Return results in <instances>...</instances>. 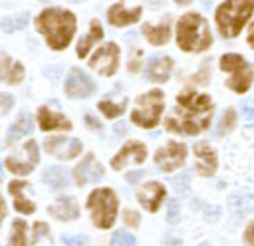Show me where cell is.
Masks as SVG:
<instances>
[{"label": "cell", "mask_w": 254, "mask_h": 246, "mask_svg": "<svg viewBox=\"0 0 254 246\" xmlns=\"http://www.w3.org/2000/svg\"><path fill=\"white\" fill-rule=\"evenodd\" d=\"M89 28H91L89 34L83 36V38L79 40V44H77V56H79V58H85L87 52H89V48H91L95 42H99V40L103 38V28H101V24H99L97 20H91V26H89Z\"/></svg>", "instance_id": "cell-25"}, {"label": "cell", "mask_w": 254, "mask_h": 246, "mask_svg": "<svg viewBox=\"0 0 254 246\" xmlns=\"http://www.w3.org/2000/svg\"><path fill=\"white\" fill-rule=\"evenodd\" d=\"M240 113H242V117H244L246 121H252V119H254V97L244 99V101L240 103Z\"/></svg>", "instance_id": "cell-35"}, {"label": "cell", "mask_w": 254, "mask_h": 246, "mask_svg": "<svg viewBox=\"0 0 254 246\" xmlns=\"http://www.w3.org/2000/svg\"><path fill=\"white\" fill-rule=\"evenodd\" d=\"M87 208L91 210V220L99 228H109L115 222L117 198L109 188H95L87 198Z\"/></svg>", "instance_id": "cell-5"}, {"label": "cell", "mask_w": 254, "mask_h": 246, "mask_svg": "<svg viewBox=\"0 0 254 246\" xmlns=\"http://www.w3.org/2000/svg\"><path fill=\"white\" fill-rule=\"evenodd\" d=\"M171 67H173V62L167 56H163V58H149L147 67H145V75H147L149 81L163 83V81L169 79Z\"/></svg>", "instance_id": "cell-18"}, {"label": "cell", "mask_w": 254, "mask_h": 246, "mask_svg": "<svg viewBox=\"0 0 254 246\" xmlns=\"http://www.w3.org/2000/svg\"><path fill=\"white\" fill-rule=\"evenodd\" d=\"M125 105H127V97L121 101V103H111V101H99V111L105 115V117H117L125 111Z\"/></svg>", "instance_id": "cell-30"}, {"label": "cell", "mask_w": 254, "mask_h": 246, "mask_svg": "<svg viewBox=\"0 0 254 246\" xmlns=\"http://www.w3.org/2000/svg\"><path fill=\"white\" fill-rule=\"evenodd\" d=\"M204 216H206L210 222H214V220L218 218V208H216V206H208V208L204 210Z\"/></svg>", "instance_id": "cell-40"}, {"label": "cell", "mask_w": 254, "mask_h": 246, "mask_svg": "<svg viewBox=\"0 0 254 246\" xmlns=\"http://www.w3.org/2000/svg\"><path fill=\"white\" fill-rule=\"evenodd\" d=\"M220 67L230 73V77L226 81V85L230 89H234L236 93L248 91V87L252 83V77H254V71L246 63V60L242 56H238V54H224L220 58Z\"/></svg>", "instance_id": "cell-6"}, {"label": "cell", "mask_w": 254, "mask_h": 246, "mask_svg": "<svg viewBox=\"0 0 254 246\" xmlns=\"http://www.w3.org/2000/svg\"><path fill=\"white\" fill-rule=\"evenodd\" d=\"M85 121L89 123V127H95V129H99V127H101V125H99V123H97V121H95L91 115H85Z\"/></svg>", "instance_id": "cell-42"}, {"label": "cell", "mask_w": 254, "mask_h": 246, "mask_svg": "<svg viewBox=\"0 0 254 246\" xmlns=\"http://www.w3.org/2000/svg\"><path fill=\"white\" fill-rule=\"evenodd\" d=\"M93 91H95L93 79H91L85 71L73 67V69L69 71L67 79H65V93H67L69 97H89Z\"/></svg>", "instance_id": "cell-12"}, {"label": "cell", "mask_w": 254, "mask_h": 246, "mask_svg": "<svg viewBox=\"0 0 254 246\" xmlns=\"http://www.w3.org/2000/svg\"><path fill=\"white\" fill-rule=\"evenodd\" d=\"M212 113V101L208 95H200L192 89H185L177 97V107L167 119V129L175 133L196 135L208 127Z\"/></svg>", "instance_id": "cell-1"}, {"label": "cell", "mask_w": 254, "mask_h": 246, "mask_svg": "<svg viewBox=\"0 0 254 246\" xmlns=\"http://www.w3.org/2000/svg\"><path fill=\"white\" fill-rule=\"evenodd\" d=\"M26 186H28V184L22 183V181H12V183L8 184V190H10V194L14 196V208L20 210V212H24V214H30V212L36 210V204L24 196V188H26Z\"/></svg>", "instance_id": "cell-22"}, {"label": "cell", "mask_w": 254, "mask_h": 246, "mask_svg": "<svg viewBox=\"0 0 254 246\" xmlns=\"http://www.w3.org/2000/svg\"><path fill=\"white\" fill-rule=\"evenodd\" d=\"M109 246H135V238H133V234H129L127 230H117V232L111 236Z\"/></svg>", "instance_id": "cell-33"}, {"label": "cell", "mask_w": 254, "mask_h": 246, "mask_svg": "<svg viewBox=\"0 0 254 246\" xmlns=\"http://www.w3.org/2000/svg\"><path fill=\"white\" fill-rule=\"evenodd\" d=\"M228 206L232 210L234 216L242 218V216H248L254 212V194L246 188H240V190H234L228 198Z\"/></svg>", "instance_id": "cell-16"}, {"label": "cell", "mask_w": 254, "mask_h": 246, "mask_svg": "<svg viewBox=\"0 0 254 246\" xmlns=\"http://www.w3.org/2000/svg\"><path fill=\"white\" fill-rule=\"evenodd\" d=\"M167 220L173 224V222H177L179 220V202L173 198L171 202H169V210H167Z\"/></svg>", "instance_id": "cell-36"}, {"label": "cell", "mask_w": 254, "mask_h": 246, "mask_svg": "<svg viewBox=\"0 0 254 246\" xmlns=\"http://www.w3.org/2000/svg\"><path fill=\"white\" fill-rule=\"evenodd\" d=\"M177 42L185 52H202L212 44V36L206 20L196 14H185L177 24Z\"/></svg>", "instance_id": "cell-3"}, {"label": "cell", "mask_w": 254, "mask_h": 246, "mask_svg": "<svg viewBox=\"0 0 254 246\" xmlns=\"http://www.w3.org/2000/svg\"><path fill=\"white\" fill-rule=\"evenodd\" d=\"M194 155H196V171L202 177H210L216 171V155L210 145L206 143H196L194 145Z\"/></svg>", "instance_id": "cell-17"}, {"label": "cell", "mask_w": 254, "mask_h": 246, "mask_svg": "<svg viewBox=\"0 0 254 246\" xmlns=\"http://www.w3.org/2000/svg\"><path fill=\"white\" fill-rule=\"evenodd\" d=\"M38 159H40V155H38V145H36L34 139H30L18 153L6 157L4 165H6L8 171H12V173H16V175H28V173L36 167Z\"/></svg>", "instance_id": "cell-8"}, {"label": "cell", "mask_w": 254, "mask_h": 246, "mask_svg": "<svg viewBox=\"0 0 254 246\" xmlns=\"http://www.w3.org/2000/svg\"><path fill=\"white\" fill-rule=\"evenodd\" d=\"M137 198H139V202L145 210L155 212L159 208V204L163 202V198H165V186L161 183H147L137 192Z\"/></svg>", "instance_id": "cell-15"}, {"label": "cell", "mask_w": 254, "mask_h": 246, "mask_svg": "<svg viewBox=\"0 0 254 246\" xmlns=\"http://www.w3.org/2000/svg\"><path fill=\"white\" fill-rule=\"evenodd\" d=\"M0 99H2V113L6 115V113L10 111V107H12V97H10L8 93H2Z\"/></svg>", "instance_id": "cell-38"}, {"label": "cell", "mask_w": 254, "mask_h": 246, "mask_svg": "<svg viewBox=\"0 0 254 246\" xmlns=\"http://www.w3.org/2000/svg\"><path fill=\"white\" fill-rule=\"evenodd\" d=\"M145 157H147V149H145V145L143 143H137V141H131V143H127L115 157H113V161H111V167L113 169H123L125 165H139V163H143L145 161Z\"/></svg>", "instance_id": "cell-14"}, {"label": "cell", "mask_w": 254, "mask_h": 246, "mask_svg": "<svg viewBox=\"0 0 254 246\" xmlns=\"http://www.w3.org/2000/svg\"><path fill=\"white\" fill-rule=\"evenodd\" d=\"M248 44H250V48L254 50V22H252V26H250V34H248Z\"/></svg>", "instance_id": "cell-43"}, {"label": "cell", "mask_w": 254, "mask_h": 246, "mask_svg": "<svg viewBox=\"0 0 254 246\" xmlns=\"http://www.w3.org/2000/svg\"><path fill=\"white\" fill-rule=\"evenodd\" d=\"M44 183H48L50 188L54 190H60V188H65L69 184V173L64 169V167H46L44 175H42Z\"/></svg>", "instance_id": "cell-23"}, {"label": "cell", "mask_w": 254, "mask_h": 246, "mask_svg": "<svg viewBox=\"0 0 254 246\" xmlns=\"http://www.w3.org/2000/svg\"><path fill=\"white\" fill-rule=\"evenodd\" d=\"M123 220H125L127 226H139V214L135 210H125Z\"/></svg>", "instance_id": "cell-37"}, {"label": "cell", "mask_w": 254, "mask_h": 246, "mask_svg": "<svg viewBox=\"0 0 254 246\" xmlns=\"http://www.w3.org/2000/svg\"><path fill=\"white\" fill-rule=\"evenodd\" d=\"M48 212H50L54 218H58V220H75V218L79 216V206H77L75 198H71V196H62V198H58V200L48 208Z\"/></svg>", "instance_id": "cell-19"}, {"label": "cell", "mask_w": 254, "mask_h": 246, "mask_svg": "<svg viewBox=\"0 0 254 246\" xmlns=\"http://www.w3.org/2000/svg\"><path fill=\"white\" fill-rule=\"evenodd\" d=\"M167 246H181V240H179V238H171V236H167Z\"/></svg>", "instance_id": "cell-44"}, {"label": "cell", "mask_w": 254, "mask_h": 246, "mask_svg": "<svg viewBox=\"0 0 254 246\" xmlns=\"http://www.w3.org/2000/svg\"><path fill=\"white\" fill-rule=\"evenodd\" d=\"M28 24V14L26 12H22V14H18V16H6V18H2V22H0V26H2V30L6 32V34H10V32H14V30H20V28H24Z\"/></svg>", "instance_id": "cell-28"}, {"label": "cell", "mask_w": 254, "mask_h": 246, "mask_svg": "<svg viewBox=\"0 0 254 246\" xmlns=\"http://www.w3.org/2000/svg\"><path fill=\"white\" fill-rule=\"evenodd\" d=\"M8 246H26V222L24 220H14Z\"/></svg>", "instance_id": "cell-29"}, {"label": "cell", "mask_w": 254, "mask_h": 246, "mask_svg": "<svg viewBox=\"0 0 254 246\" xmlns=\"http://www.w3.org/2000/svg\"><path fill=\"white\" fill-rule=\"evenodd\" d=\"M244 242L246 246H254V222L246 228V234H244Z\"/></svg>", "instance_id": "cell-39"}, {"label": "cell", "mask_w": 254, "mask_h": 246, "mask_svg": "<svg viewBox=\"0 0 254 246\" xmlns=\"http://www.w3.org/2000/svg\"><path fill=\"white\" fill-rule=\"evenodd\" d=\"M163 113V91L151 89L145 95L137 97V109L131 113V121L139 127H153L157 125L159 117Z\"/></svg>", "instance_id": "cell-7"}, {"label": "cell", "mask_w": 254, "mask_h": 246, "mask_svg": "<svg viewBox=\"0 0 254 246\" xmlns=\"http://www.w3.org/2000/svg\"><path fill=\"white\" fill-rule=\"evenodd\" d=\"M36 28L46 36L50 48L64 50L75 32V16L67 10L48 8L36 18Z\"/></svg>", "instance_id": "cell-2"}, {"label": "cell", "mask_w": 254, "mask_h": 246, "mask_svg": "<svg viewBox=\"0 0 254 246\" xmlns=\"http://www.w3.org/2000/svg\"><path fill=\"white\" fill-rule=\"evenodd\" d=\"M38 121H40V127H42L44 131H52V129H65V131H69V129H71V123H69L64 115L54 113V111L48 109V107H42V109H40Z\"/></svg>", "instance_id": "cell-21"}, {"label": "cell", "mask_w": 254, "mask_h": 246, "mask_svg": "<svg viewBox=\"0 0 254 246\" xmlns=\"http://www.w3.org/2000/svg\"><path fill=\"white\" fill-rule=\"evenodd\" d=\"M175 2H177V4H181V6H185V4H190L192 0H175Z\"/></svg>", "instance_id": "cell-45"}, {"label": "cell", "mask_w": 254, "mask_h": 246, "mask_svg": "<svg viewBox=\"0 0 254 246\" xmlns=\"http://www.w3.org/2000/svg\"><path fill=\"white\" fill-rule=\"evenodd\" d=\"M44 147L50 155L58 157V159H73L79 155L81 151V141L73 139V137H48L44 141Z\"/></svg>", "instance_id": "cell-11"}, {"label": "cell", "mask_w": 254, "mask_h": 246, "mask_svg": "<svg viewBox=\"0 0 254 246\" xmlns=\"http://www.w3.org/2000/svg\"><path fill=\"white\" fill-rule=\"evenodd\" d=\"M139 16H141V8H139V6L133 8V10H127V8L123 6V2H119V4H115V6H111V8L107 10V20H109V24H113V26H127V24H133V22L139 20Z\"/></svg>", "instance_id": "cell-20"}, {"label": "cell", "mask_w": 254, "mask_h": 246, "mask_svg": "<svg viewBox=\"0 0 254 246\" xmlns=\"http://www.w3.org/2000/svg\"><path fill=\"white\" fill-rule=\"evenodd\" d=\"M145 175V171H135V173H127V181L129 183H137L141 177Z\"/></svg>", "instance_id": "cell-41"}, {"label": "cell", "mask_w": 254, "mask_h": 246, "mask_svg": "<svg viewBox=\"0 0 254 246\" xmlns=\"http://www.w3.org/2000/svg\"><path fill=\"white\" fill-rule=\"evenodd\" d=\"M2 79L6 83H20L24 77V67L18 62H12L6 54H2Z\"/></svg>", "instance_id": "cell-26"}, {"label": "cell", "mask_w": 254, "mask_h": 246, "mask_svg": "<svg viewBox=\"0 0 254 246\" xmlns=\"http://www.w3.org/2000/svg\"><path fill=\"white\" fill-rule=\"evenodd\" d=\"M32 131V117L28 113H20V117L10 125L8 129V143L16 141V139H22L24 135H28Z\"/></svg>", "instance_id": "cell-27"}, {"label": "cell", "mask_w": 254, "mask_h": 246, "mask_svg": "<svg viewBox=\"0 0 254 246\" xmlns=\"http://www.w3.org/2000/svg\"><path fill=\"white\" fill-rule=\"evenodd\" d=\"M198 246H210V244H208V242H202V244H198Z\"/></svg>", "instance_id": "cell-47"}, {"label": "cell", "mask_w": 254, "mask_h": 246, "mask_svg": "<svg viewBox=\"0 0 254 246\" xmlns=\"http://www.w3.org/2000/svg\"><path fill=\"white\" fill-rule=\"evenodd\" d=\"M73 175H75L77 186H83V184H87V183H97V181H101V177H103V167H101L99 161L89 153V155H85L83 161L75 167Z\"/></svg>", "instance_id": "cell-13"}, {"label": "cell", "mask_w": 254, "mask_h": 246, "mask_svg": "<svg viewBox=\"0 0 254 246\" xmlns=\"http://www.w3.org/2000/svg\"><path fill=\"white\" fill-rule=\"evenodd\" d=\"M187 159V147L181 143H167L165 147L157 149L155 153V163L163 169V171H175L179 169Z\"/></svg>", "instance_id": "cell-10"}, {"label": "cell", "mask_w": 254, "mask_h": 246, "mask_svg": "<svg viewBox=\"0 0 254 246\" xmlns=\"http://www.w3.org/2000/svg\"><path fill=\"white\" fill-rule=\"evenodd\" d=\"M117 63H119V48L115 44L101 46L99 50H95V54L89 60V67H93L101 75H113L117 71Z\"/></svg>", "instance_id": "cell-9"}, {"label": "cell", "mask_w": 254, "mask_h": 246, "mask_svg": "<svg viewBox=\"0 0 254 246\" xmlns=\"http://www.w3.org/2000/svg\"><path fill=\"white\" fill-rule=\"evenodd\" d=\"M234 123H236V111L234 109H226L222 115H220V123H218V133L224 135L228 131L234 129Z\"/></svg>", "instance_id": "cell-31"}, {"label": "cell", "mask_w": 254, "mask_h": 246, "mask_svg": "<svg viewBox=\"0 0 254 246\" xmlns=\"http://www.w3.org/2000/svg\"><path fill=\"white\" fill-rule=\"evenodd\" d=\"M62 244L64 246H89V240L85 234H64Z\"/></svg>", "instance_id": "cell-34"}, {"label": "cell", "mask_w": 254, "mask_h": 246, "mask_svg": "<svg viewBox=\"0 0 254 246\" xmlns=\"http://www.w3.org/2000/svg\"><path fill=\"white\" fill-rule=\"evenodd\" d=\"M143 34H145V38H147L153 46H163V44L169 42L171 28H169V22H163V24H159V26L145 24V26H143Z\"/></svg>", "instance_id": "cell-24"}, {"label": "cell", "mask_w": 254, "mask_h": 246, "mask_svg": "<svg viewBox=\"0 0 254 246\" xmlns=\"http://www.w3.org/2000/svg\"><path fill=\"white\" fill-rule=\"evenodd\" d=\"M67 2H73V4H77V2H83V0H67Z\"/></svg>", "instance_id": "cell-46"}, {"label": "cell", "mask_w": 254, "mask_h": 246, "mask_svg": "<svg viewBox=\"0 0 254 246\" xmlns=\"http://www.w3.org/2000/svg\"><path fill=\"white\" fill-rule=\"evenodd\" d=\"M254 10V0H226L216 10V24L224 38H234Z\"/></svg>", "instance_id": "cell-4"}, {"label": "cell", "mask_w": 254, "mask_h": 246, "mask_svg": "<svg viewBox=\"0 0 254 246\" xmlns=\"http://www.w3.org/2000/svg\"><path fill=\"white\" fill-rule=\"evenodd\" d=\"M171 184H173L175 192H179V194H187V192H189V186H190V173L175 175V177L171 179Z\"/></svg>", "instance_id": "cell-32"}]
</instances>
